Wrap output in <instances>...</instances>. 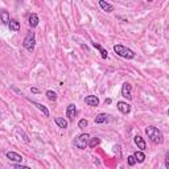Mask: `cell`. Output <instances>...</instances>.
<instances>
[{"mask_svg": "<svg viewBox=\"0 0 169 169\" xmlns=\"http://www.w3.org/2000/svg\"><path fill=\"white\" fill-rule=\"evenodd\" d=\"M6 157L8 159L9 161H12V163H21L23 161V156H21V155H19V153L13 152V151L6 152Z\"/></svg>", "mask_w": 169, "mask_h": 169, "instance_id": "obj_7", "label": "cell"}, {"mask_svg": "<svg viewBox=\"0 0 169 169\" xmlns=\"http://www.w3.org/2000/svg\"><path fill=\"white\" fill-rule=\"evenodd\" d=\"M11 167L15 168V169H29V167H27V165H19V164H12Z\"/></svg>", "mask_w": 169, "mask_h": 169, "instance_id": "obj_25", "label": "cell"}, {"mask_svg": "<svg viewBox=\"0 0 169 169\" xmlns=\"http://www.w3.org/2000/svg\"><path fill=\"white\" fill-rule=\"evenodd\" d=\"M46 97H48V99L50 102H56V101H57V94H56L54 91H52V90L46 91Z\"/></svg>", "mask_w": 169, "mask_h": 169, "instance_id": "obj_21", "label": "cell"}, {"mask_svg": "<svg viewBox=\"0 0 169 169\" xmlns=\"http://www.w3.org/2000/svg\"><path fill=\"white\" fill-rule=\"evenodd\" d=\"M23 46L28 50V52H33L35 50V46H36V36H35V32H29L27 35V37L23 41Z\"/></svg>", "mask_w": 169, "mask_h": 169, "instance_id": "obj_4", "label": "cell"}, {"mask_svg": "<svg viewBox=\"0 0 169 169\" xmlns=\"http://www.w3.org/2000/svg\"><path fill=\"white\" fill-rule=\"evenodd\" d=\"M164 164H165V168L169 169V151L165 153V161H164Z\"/></svg>", "mask_w": 169, "mask_h": 169, "instance_id": "obj_26", "label": "cell"}, {"mask_svg": "<svg viewBox=\"0 0 169 169\" xmlns=\"http://www.w3.org/2000/svg\"><path fill=\"white\" fill-rule=\"evenodd\" d=\"M134 156H135L138 163H144V160H145V155H144V152L142 151V149H140V151H136L134 153Z\"/></svg>", "mask_w": 169, "mask_h": 169, "instance_id": "obj_19", "label": "cell"}, {"mask_svg": "<svg viewBox=\"0 0 169 169\" xmlns=\"http://www.w3.org/2000/svg\"><path fill=\"white\" fill-rule=\"evenodd\" d=\"M76 115H77V107L74 103H70V105L66 107V116H68V119L70 122H73L74 118H76Z\"/></svg>", "mask_w": 169, "mask_h": 169, "instance_id": "obj_6", "label": "cell"}, {"mask_svg": "<svg viewBox=\"0 0 169 169\" xmlns=\"http://www.w3.org/2000/svg\"><path fill=\"white\" fill-rule=\"evenodd\" d=\"M31 91L33 93V94H39V93H40V90H39V89H36V87H32Z\"/></svg>", "mask_w": 169, "mask_h": 169, "instance_id": "obj_27", "label": "cell"}, {"mask_svg": "<svg viewBox=\"0 0 169 169\" xmlns=\"http://www.w3.org/2000/svg\"><path fill=\"white\" fill-rule=\"evenodd\" d=\"M168 115H169V110H168Z\"/></svg>", "mask_w": 169, "mask_h": 169, "instance_id": "obj_30", "label": "cell"}, {"mask_svg": "<svg viewBox=\"0 0 169 169\" xmlns=\"http://www.w3.org/2000/svg\"><path fill=\"white\" fill-rule=\"evenodd\" d=\"M114 52H115V53L118 54V56H120V57L127 58V60H132V58H135L134 50L130 49V48H127V46H124V45H120V44L114 45Z\"/></svg>", "mask_w": 169, "mask_h": 169, "instance_id": "obj_2", "label": "cell"}, {"mask_svg": "<svg viewBox=\"0 0 169 169\" xmlns=\"http://www.w3.org/2000/svg\"><path fill=\"white\" fill-rule=\"evenodd\" d=\"M39 21H40L39 16H37L36 13H31V15H29V19H28L29 27H31V28H36L37 25H39Z\"/></svg>", "mask_w": 169, "mask_h": 169, "instance_id": "obj_12", "label": "cell"}, {"mask_svg": "<svg viewBox=\"0 0 169 169\" xmlns=\"http://www.w3.org/2000/svg\"><path fill=\"white\" fill-rule=\"evenodd\" d=\"M8 28L11 29V32H19L20 31V23L12 19V20L9 21V24H8Z\"/></svg>", "mask_w": 169, "mask_h": 169, "instance_id": "obj_16", "label": "cell"}, {"mask_svg": "<svg viewBox=\"0 0 169 169\" xmlns=\"http://www.w3.org/2000/svg\"><path fill=\"white\" fill-rule=\"evenodd\" d=\"M99 7L103 9L105 12H107V13H111V12H114V6H111L110 3H107V2H105V0H99Z\"/></svg>", "mask_w": 169, "mask_h": 169, "instance_id": "obj_11", "label": "cell"}, {"mask_svg": "<svg viewBox=\"0 0 169 169\" xmlns=\"http://www.w3.org/2000/svg\"><path fill=\"white\" fill-rule=\"evenodd\" d=\"M84 103L87 106H91V107H97L99 105V98L95 97V95H87L84 98Z\"/></svg>", "mask_w": 169, "mask_h": 169, "instance_id": "obj_9", "label": "cell"}, {"mask_svg": "<svg viewBox=\"0 0 169 169\" xmlns=\"http://www.w3.org/2000/svg\"><path fill=\"white\" fill-rule=\"evenodd\" d=\"M127 163H128V165H130V167H134L138 161H136V159H135L134 155H130V156L127 157Z\"/></svg>", "mask_w": 169, "mask_h": 169, "instance_id": "obj_22", "label": "cell"}, {"mask_svg": "<svg viewBox=\"0 0 169 169\" xmlns=\"http://www.w3.org/2000/svg\"><path fill=\"white\" fill-rule=\"evenodd\" d=\"M111 102H112V101L110 99V98H107V99H106V103H107V105H110V103H111Z\"/></svg>", "mask_w": 169, "mask_h": 169, "instance_id": "obj_28", "label": "cell"}, {"mask_svg": "<svg viewBox=\"0 0 169 169\" xmlns=\"http://www.w3.org/2000/svg\"><path fill=\"white\" fill-rule=\"evenodd\" d=\"M0 15H2V23L4 25H8L9 21H11V19H9V13L8 11H6V9H2V12H0Z\"/></svg>", "mask_w": 169, "mask_h": 169, "instance_id": "obj_17", "label": "cell"}, {"mask_svg": "<svg viewBox=\"0 0 169 169\" xmlns=\"http://www.w3.org/2000/svg\"><path fill=\"white\" fill-rule=\"evenodd\" d=\"M145 134L149 138V140L153 143V144H161L164 142V136H163V132L159 128L153 126H149L145 128Z\"/></svg>", "mask_w": 169, "mask_h": 169, "instance_id": "obj_1", "label": "cell"}, {"mask_svg": "<svg viewBox=\"0 0 169 169\" xmlns=\"http://www.w3.org/2000/svg\"><path fill=\"white\" fill-rule=\"evenodd\" d=\"M16 132L19 134V135H21L23 136V139H24V142H27V143H29V139H28V136L23 132V131H20V128H16Z\"/></svg>", "mask_w": 169, "mask_h": 169, "instance_id": "obj_24", "label": "cell"}, {"mask_svg": "<svg viewBox=\"0 0 169 169\" xmlns=\"http://www.w3.org/2000/svg\"><path fill=\"white\" fill-rule=\"evenodd\" d=\"M147 2H148V3H152V2H153V0H147Z\"/></svg>", "mask_w": 169, "mask_h": 169, "instance_id": "obj_29", "label": "cell"}, {"mask_svg": "<svg viewBox=\"0 0 169 169\" xmlns=\"http://www.w3.org/2000/svg\"><path fill=\"white\" fill-rule=\"evenodd\" d=\"M87 126H89V122H87V119H81V120L78 122V127H79V128H81V130H84Z\"/></svg>", "mask_w": 169, "mask_h": 169, "instance_id": "obj_23", "label": "cell"}, {"mask_svg": "<svg viewBox=\"0 0 169 169\" xmlns=\"http://www.w3.org/2000/svg\"><path fill=\"white\" fill-rule=\"evenodd\" d=\"M134 142H135L136 147H138L139 149H142V151H145V149H147V144H145L144 139H143L140 135H136V136H135V138H134Z\"/></svg>", "mask_w": 169, "mask_h": 169, "instance_id": "obj_10", "label": "cell"}, {"mask_svg": "<svg viewBox=\"0 0 169 169\" xmlns=\"http://www.w3.org/2000/svg\"><path fill=\"white\" fill-rule=\"evenodd\" d=\"M89 142H90V135L81 134L74 139V147L78 149H84L86 147H89Z\"/></svg>", "mask_w": 169, "mask_h": 169, "instance_id": "obj_3", "label": "cell"}, {"mask_svg": "<svg viewBox=\"0 0 169 169\" xmlns=\"http://www.w3.org/2000/svg\"><path fill=\"white\" fill-rule=\"evenodd\" d=\"M54 122H56V124H57L60 128H62V130H65V128H68V120L66 119H64V118H61V116H57V118H54Z\"/></svg>", "mask_w": 169, "mask_h": 169, "instance_id": "obj_15", "label": "cell"}, {"mask_svg": "<svg viewBox=\"0 0 169 169\" xmlns=\"http://www.w3.org/2000/svg\"><path fill=\"white\" fill-rule=\"evenodd\" d=\"M99 144H101V139L99 138H93L90 142H89V147H90V148H97Z\"/></svg>", "mask_w": 169, "mask_h": 169, "instance_id": "obj_20", "label": "cell"}, {"mask_svg": "<svg viewBox=\"0 0 169 169\" xmlns=\"http://www.w3.org/2000/svg\"><path fill=\"white\" fill-rule=\"evenodd\" d=\"M116 107H118V110L122 114H130V111H131V105H128L127 102H123V101L116 103Z\"/></svg>", "mask_w": 169, "mask_h": 169, "instance_id": "obj_8", "label": "cell"}, {"mask_svg": "<svg viewBox=\"0 0 169 169\" xmlns=\"http://www.w3.org/2000/svg\"><path fill=\"white\" fill-rule=\"evenodd\" d=\"M107 114H99L95 116V123L97 124H102V123H106L107 120H109V118H107Z\"/></svg>", "mask_w": 169, "mask_h": 169, "instance_id": "obj_18", "label": "cell"}, {"mask_svg": "<svg viewBox=\"0 0 169 169\" xmlns=\"http://www.w3.org/2000/svg\"><path fill=\"white\" fill-rule=\"evenodd\" d=\"M93 46H94V48H95L97 50H99V53H101V56H102V58H103V60H106L107 57H109V52H107L105 48H103L102 45L95 44V42H93Z\"/></svg>", "mask_w": 169, "mask_h": 169, "instance_id": "obj_14", "label": "cell"}, {"mask_svg": "<svg viewBox=\"0 0 169 169\" xmlns=\"http://www.w3.org/2000/svg\"><path fill=\"white\" fill-rule=\"evenodd\" d=\"M31 103L36 107V109H39V110L42 112V114L45 115V116H49V110L46 109V107H45L44 105H41V103H39V102H35V101H31Z\"/></svg>", "mask_w": 169, "mask_h": 169, "instance_id": "obj_13", "label": "cell"}, {"mask_svg": "<svg viewBox=\"0 0 169 169\" xmlns=\"http://www.w3.org/2000/svg\"><path fill=\"white\" fill-rule=\"evenodd\" d=\"M131 91H132V84L130 82H124L122 84V97H124L126 99L131 101L132 99V94H131Z\"/></svg>", "mask_w": 169, "mask_h": 169, "instance_id": "obj_5", "label": "cell"}]
</instances>
